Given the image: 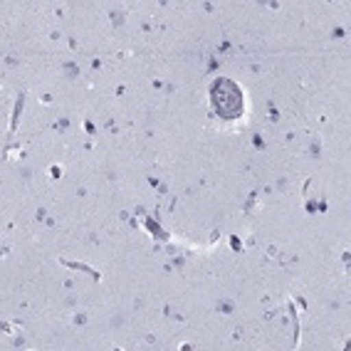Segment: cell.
Wrapping results in <instances>:
<instances>
[{"mask_svg":"<svg viewBox=\"0 0 351 351\" xmlns=\"http://www.w3.org/2000/svg\"><path fill=\"white\" fill-rule=\"evenodd\" d=\"M210 104L223 121H232L243 117V92L232 77H218L210 84Z\"/></svg>","mask_w":351,"mask_h":351,"instance_id":"obj_1","label":"cell"}]
</instances>
